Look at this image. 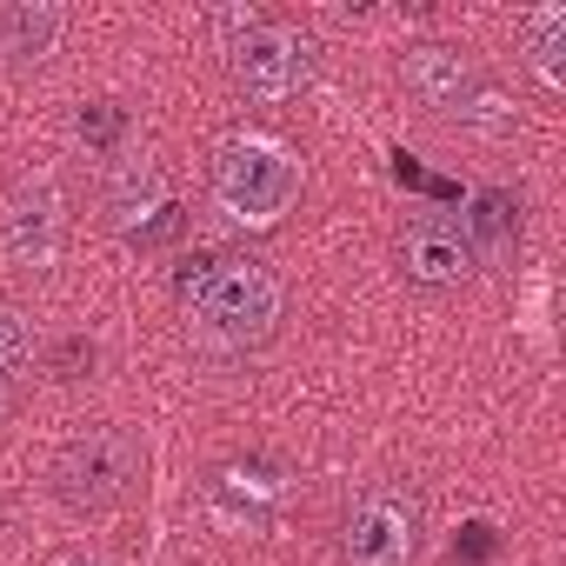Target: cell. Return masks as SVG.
<instances>
[{
	"label": "cell",
	"mask_w": 566,
	"mask_h": 566,
	"mask_svg": "<svg viewBox=\"0 0 566 566\" xmlns=\"http://www.w3.org/2000/svg\"><path fill=\"white\" fill-rule=\"evenodd\" d=\"M180 294L207 347H260L280 321V280L266 273V260H200Z\"/></svg>",
	"instance_id": "1"
},
{
	"label": "cell",
	"mask_w": 566,
	"mask_h": 566,
	"mask_svg": "<svg viewBox=\"0 0 566 566\" xmlns=\"http://www.w3.org/2000/svg\"><path fill=\"white\" fill-rule=\"evenodd\" d=\"M213 200L240 227H273L301 200V160L266 134H233L213 147Z\"/></svg>",
	"instance_id": "2"
},
{
	"label": "cell",
	"mask_w": 566,
	"mask_h": 566,
	"mask_svg": "<svg viewBox=\"0 0 566 566\" xmlns=\"http://www.w3.org/2000/svg\"><path fill=\"white\" fill-rule=\"evenodd\" d=\"M134 473H140V447H134V433H120V427H94V433H81V440L54 460V493H61L67 513H107L114 500H127Z\"/></svg>",
	"instance_id": "3"
},
{
	"label": "cell",
	"mask_w": 566,
	"mask_h": 566,
	"mask_svg": "<svg viewBox=\"0 0 566 566\" xmlns=\"http://www.w3.org/2000/svg\"><path fill=\"white\" fill-rule=\"evenodd\" d=\"M420 553V500L407 486H374L340 520V566H413Z\"/></svg>",
	"instance_id": "4"
},
{
	"label": "cell",
	"mask_w": 566,
	"mask_h": 566,
	"mask_svg": "<svg viewBox=\"0 0 566 566\" xmlns=\"http://www.w3.org/2000/svg\"><path fill=\"white\" fill-rule=\"evenodd\" d=\"M0 253H8L21 273L54 266V253H61V180L48 167L21 174L14 193L0 200Z\"/></svg>",
	"instance_id": "5"
},
{
	"label": "cell",
	"mask_w": 566,
	"mask_h": 566,
	"mask_svg": "<svg viewBox=\"0 0 566 566\" xmlns=\"http://www.w3.org/2000/svg\"><path fill=\"white\" fill-rule=\"evenodd\" d=\"M314 74V48L294 28H273V21H247V34L233 41V81L253 101H294Z\"/></svg>",
	"instance_id": "6"
},
{
	"label": "cell",
	"mask_w": 566,
	"mask_h": 566,
	"mask_svg": "<svg viewBox=\"0 0 566 566\" xmlns=\"http://www.w3.org/2000/svg\"><path fill=\"white\" fill-rule=\"evenodd\" d=\"M400 266L420 280V287H460V280L473 273V247H467L460 220L420 213V220H407V233H400Z\"/></svg>",
	"instance_id": "7"
},
{
	"label": "cell",
	"mask_w": 566,
	"mask_h": 566,
	"mask_svg": "<svg viewBox=\"0 0 566 566\" xmlns=\"http://www.w3.org/2000/svg\"><path fill=\"white\" fill-rule=\"evenodd\" d=\"M407 87H413L427 107H440V114H473V101H486L473 61H467L460 48H440V41H427V48L407 54Z\"/></svg>",
	"instance_id": "8"
},
{
	"label": "cell",
	"mask_w": 566,
	"mask_h": 566,
	"mask_svg": "<svg viewBox=\"0 0 566 566\" xmlns=\"http://www.w3.org/2000/svg\"><path fill=\"white\" fill-rule=\"evenodd\" d=\"M460 233H467L473 260H500V253L520 240V200H513L506 187H480V193L467 200V213H460Z\"/></svg>",
	"instance_id": "9"
},
{
	"label": "cell",
	"mask_w": 566,
	"mask_h": 566,
	"mask_svg": "<svg viewBox=\"0 0 566 566\" xmlns=\"http://www.w3.org/2000/svg\"><path fill=\"white\" fill-rule=\"evenodd\" d=\"M67 14L61 8H41V0H21V8H0V61H41L54 54Z\"/></svg>",
	"instance_id": "10"
},
{
	"label": "cell",
	"mask_w": 566,
	"mask_h": 566,
	"mask_svg": "<svg viewBox=\"0 0 566 566\" xmlns=\"http://www.w3.org/2000/svg\"><path fill=\"white\" fill-rule=\"evenodd\" d=\"M160 207H167V180H160V167H154V160H127V167H120V180H114V193H107L114 227L134 240Z\"/></svg>",
	"instance_id": "11"
},
{
	"label": "cell",
	"mask_w": 566,
	"mask_h": 566,
	"mask_svg": "<svg viewBox=\"0 0 566 566\" xmlns=\"http://www.w3.org/2000/svg\"><path fill=\"white\" fill-rule=\"evenodd\" d=\"M526 34V61L539 67V81H559V54H566V8H533L520 14Z\"/></svg>",
	"instance_id": "12"
},
{
	"label": "cell",
	"mask_w": 566,
	"mask_h": 566,
	"mask_svg": "<svg viewBox=\"0 0 566 566\" xmlns=\"http://www.w3.org/2000/svg\"><path fill=\"white\" fill-rule=\"evenodd\" d=\"M28 321L14 307H0V413L21 400V367H28Z\"/></svg>",
	"instance_id": "13"
},
{
	"label": "cell",
	"mask_w": 566,
	"mask_h": 566,
	"mask_svg": "<svg viewBox=\"0 0 566 566\" xmlns=\"http://www.w3.org/2000/svg\"><path fill=\"white\" fill-rule=\"evenodd\" d=\"M120 127H127V114H120L114 101H94V107L81 114V140H87V147H114Z\"/></svg>",
	"instance_id": "14"
},
{
	"label": "cell",
	"mask_w": 566,
	"mask_h": 566,
	"mask_svg": "<svg viewBox=\"0 0 566 566\" xmlns=\"http://www.w3.org/2000/svg\"><path fill=\"white\" fill-rule=\"evenodd\" d=\"M493 553H500V533H493L486 520H467L460 539H453V559H460V566H486Z\"/></svg>",
	"instance_id": "15"
},
{
	"label": "cell",
	"mask_w": 566,
	"mask_h": 566,
	"mask_svg": "<svg viewBox=\"0 0 566 566\" xmlns=\"http://www.w3.org/2000/svg\"><path fill=\"white\" fill-rule=\"evenodd\" d=\"M180 227H187V220H180V207L167 200V207H160V213H154V220H147V227L134 233V247H160V240H174Z\"/></svg>",
	"instance_id": "16"
},
{
	"label": "cell",
	"mask_w": 566,
	"mask_h": 566,
	"mask_svg": "<svg viewBox=\"0 0 566 566\" xmlns=\"http://www.w3.org/2000/svg\"><path fill=\"white\" fill-rule=\"evenodd\" d=\"M81 367H94V347H87V340H67V347L54 354V374H61V380H81Z\"/></svg>",
	"instance_id": "17"
},
{
	"label": "cell",
	"mask_w": 566,
	"mask_h": 566,
	"mask_svg": "<svg viewBox=\"0 0 566 566\" xmlns=\"http://www.w3.org/2000/svg\"><path fill=\"white\" fill-rule=\"evenodd\" d=\"M74 566H87V559H74Z\"/></svg>",
	"instance_id": "18"
}]
</instances>
